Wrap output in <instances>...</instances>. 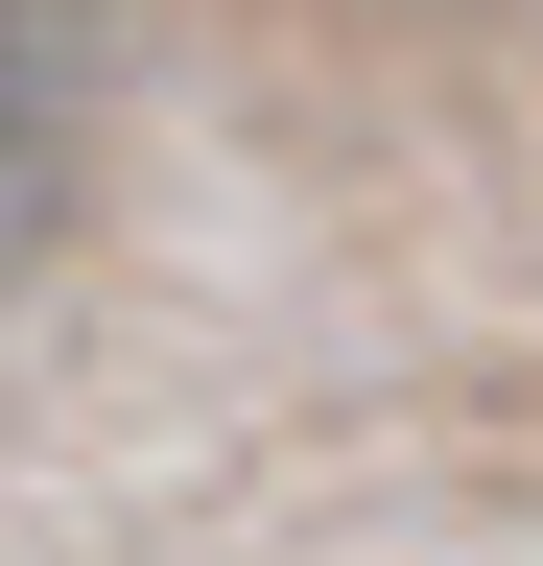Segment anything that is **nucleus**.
I'll return each mask as SVG.
<instances>
[{
    "instance_id": "f257e3e1",
    "label": "nucleus",
    "mask_w": 543,
    "mask_h": 566,
    "mask_svg": "<svg viewBox=\"0 0 543 566\" xmlns=\"http://www.w3.org/2000/svg\"><path fill=\"white\" fill-rule=\"evenodd\" d=\"M72 212V24L48 0H0V260Z\"/></svg>"
}]
</instances>
